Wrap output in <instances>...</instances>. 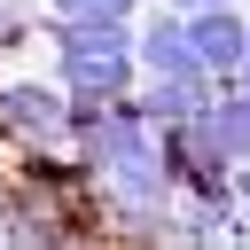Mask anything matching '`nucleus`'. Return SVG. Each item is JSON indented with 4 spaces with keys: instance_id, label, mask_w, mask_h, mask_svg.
<instances>
[{
    "instance_id": "f257e3e1",
    "label": "nucleus",
    "mask_w": 250,
    "mask_h": 250,
    "mask_svg": "<svg viewBox=\"0 0 250 250\" xmlns=\"http://www.w3.org/2000/svg\"><path fill=\"white\" fill-rule=\"evenodd\" d=\"M62 86L70 94H117L125 86V70H133V39H125V23H102V16H70L62 8Z\"/></svg>"
},
{
    "instance_id": "f03ea898",
    "label": "nucleus",
    "mask_w": 250,
    "mask_h": 250,
    "mask_svg": "<svg viewBox=\"0 0 250 250\" xmlns=\"http://www.w3.org/2000/svg\"><path fill=\"white\" fill-rule=\"evenodd\" d=\"M188 47H195V70H234V62L250 55V23L227 16V8H195Z\"/></svg>"
},
{
    "instance_id": "7ed1b4c3",
    "label": "nucleus",
    "mask_w": 250,
    "mask_h": 250,
    "mask_svg": "<svg viewBox=\"0 0 250 250\" xmlns=\"http://www.w3.org/2000/svg\"><path fill=\"white\" fill-rule=\"evenodd\" d=\"M0 117H8L23 141H55V133L70 125V109H62L55 86H0Z\"/></svg>"
},
{
    "instance_id": "20e7f679",
    "label": "nucleus",
    "mask_w": 250,
    "mask_h": 250,
    "mask_svg": "<svg viewBox=\"0 0 250 250\" xmlns=\"http://www.w3.org/2000/svg\"><path fill=\"white\" fill-rule=\"evenodd\" d=\"M148 117H164V125H180V117H203L211 109V94H203V78L195 70H156V86H148V102H141Z\"/></svg>"
},
{
    "instance_id": "39448f33",
    "label": "nucleus",
    "mask_w": 250,
    "mask_h": 250,
    "mask_svg": "<svg viewBox=\"0 0 250 250\" xmlns=\"http://www.w3.org/2000/svg\"><path fill=\"white\" fill-rule=\"evenodd\" d=\"M203 133H211V148H219L227 164H250V94H242V102L203 109Z\"/></svg>"
},
{
    "instance_id": "423d86ee",
    "label": "nucleus",
    "mask_w": 250,
    "mask_h": 250,
    "mask_svg": "<svg viewBox=\"0 0 250 250\" xmlns=\"http://www.w3.org/2000/svg\"><path fill=\"white\" fill-rule=\"evenodd\" d=\"M141 55H148V70H195V47H188V23H180V16L148 23V31H141Z\"/></svg>"
},
{
    "instance_id": "0eeeda50",
    "label": "nucleus",
    "mask_w": 250,
    "mask_h": 250,
    "mask_svg": "<svg viewBox=\"0 0 250 250\" xmlns=\"http://www.w3.org/2000/svg\"><path fill=\"white\" fill-rule=\"evenodd\" d=\"M70 16H102V23H125V16H133V0H78Z\"/></svg>"
},
{
    "instance_id": "6e6552de",
    "label": "nucleus",
    "mask_w": 250,
    "mask_h": 250,
    "mask_svg": "<svg viewBox=\"0 0 250 250\" xmlns=\"http://www.w3.org/2000/svg\"><path fill=\"white\" fill-rule=\"evenodd\" d=\"M234 188H242V203H250V172H242V180H234Z\"/></svg>"
},
{
    "instance_id": "1a4fd4ad",
    "label": "nucleus",
    "mask_w": 250,
    "mask_h": 250,
    "mask_svg": "<svg viewBox=\"0 0 250 250\" xmlns=\"http://www.w3.org/2000/svg\"><path fill=\"white\" fill-rule=\"evenodd\" d=\"M55 8H78V0H55Z\"/></svg>"
},
{
    "instance_id": "9d476101",
    "label": "nucleus",
    "mask_w": 250,
    "mask_h": 250,
    "mask_svg": "<svg viewBox=\"0 0 250 250\" xmlns=\"http://www.w3.org/2000/svg\"><path fill=\"white\" fill-rule=\"evenodd\" d=\"M242 62H250V55H242Z\"/></svg>"
},
{
    "instance_id": "9b49d317",
    "label": "nucleus",
    "mask_w": 250,
    "mask_h": 250,
    "mask_svg": "<svg viewBox=\"0 0 250 250\" xmlns=\"http://www.w3.org/2000/svg\"><path fill=\"white\" fill-rule=\"evenodd\" d=\"M242 94H250V86H242Z\"/></svg>"
}]
</instances>
